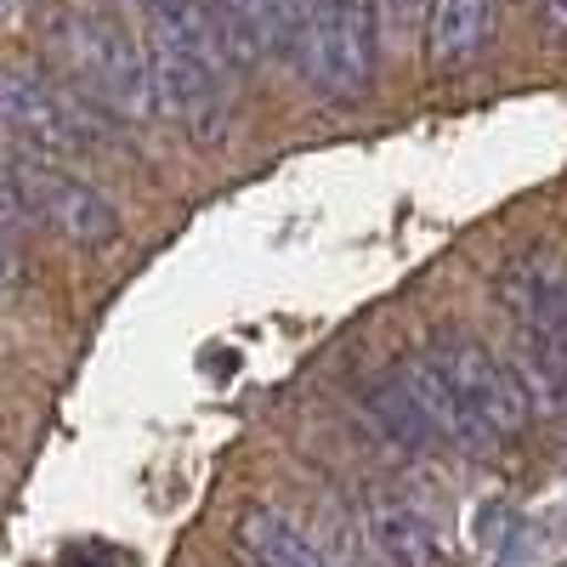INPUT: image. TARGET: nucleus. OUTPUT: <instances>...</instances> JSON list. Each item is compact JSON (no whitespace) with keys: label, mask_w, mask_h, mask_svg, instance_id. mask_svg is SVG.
<instances>
[{"label":"nucleus","mask_w":567,"mask_h":567,"mask_svg":"<svg viewBox=\"0 0 567 567\" xmlns=\"http://www.w3.org/2000/svg\"><path fill=\"white\" fill-rule=\"evenodd\" d=\"M34 210H29V194H23V182H18V165H0V233H12L23 227Z\"/></svg>","instance_id":"10"},{"label":"nucleus","mask_w":567,"mask_h":567,"mask_svg":"<svg viewBox=\"0 0 567 567\" xmlns=\"http://www.w3.org/2000/svg\"><path fill=\"white\" fill-rule=\"evenodd\" d=\"M296 58L329 97H363L374 80V7L369 0H312Z\"/></svg>","instance_id":"3"},{"label":"nucleus","mask_w":567,"mask_h":567,"mask_svg":"<svg viewBox=\"0 0 567 567\" xmlns=\"http://www.w3.org/2000/svg\"><path fill=\"white\" fill-rule=\"evenodd\" d=\"M18 182L29 194V210L52 221L63 239H74L85 250H103L120 239V210L91 182H80L58 165H40V159H18Z\"/></svg>","instance_id":"5"},{"label":"nucleus","mask_w":567,"mask_h":567,"mask_svg":"<svg viewBox=\"0 0 567 567\" xmlns=\"http://www.w3.org/2000/svg\"><path fill=\"white\" fill-rule=\"evenodd\" d=\"M381 12H386V29H414V18H420V0H381Z\"/></svg>","instance_id":"11"},{"label":"nucleus","mask_w":567,"mask_h":567,"mask_svg":"<svg viewBox=\"0 0 567 567\" xmlns=\"http://www.w3.org/2000/svg\"><path fill=\"white\" fill-rule=\"evenodd\" d=\"M374 534H381L386 556L398 567H449V545L443 534L425 523L414 505H398V499H374Z\"/></svg>","instance_id":"8"},{"label":"nucleus","mask_w":567,"mask_h":567,"mask_svg":"<svg viewBox=\"0 0 567 567\" xmlns=\"http://www.w3.org/2000/svg\"><path fill=\"white\" fill-rule=\"evenodd\" d=\"M539 7H545V34L561 45L567 40V0H539Z\"/></svg>","instance_id":"13"},{"label":"nucleus","mask_w":567,"mask_h":567,"mask_svg":"<svg viewBox=\"0 0 567 567\" xmlns=\"http://www.w3.org/2000/svg\"><path fill=\"white\" fill-rule=\"evenodd\" d=\"M494 23V0H432V29H425V58L437 74H454L483 58Z\"/></svg>","instance_id":"6"},{"label":"nucleus","mask_w":567,"mask_h":567,"mask_svg":"<svg viewBox=\"0 0 567 567\" xmlns=\"http://www.w3.org/2000/svg\"><path fill=\"white\" fill-rule=\"evenodd\" d=\"M425 363L443 381L449 403L460 409L471 443H499L523 432V381L511 369H499L483 352V341L460 336V329H437L425 341Z\"/></svg>","instance_id":"2"},{"label":"nucleus","mask_w":567,"mask_h":567,"mask_svg":"<svg viewBox=\"0 0 567 567\" xmlns=\"http://www.w3.org/2000/svg\"><path fill=\"white\" fill-rule=\"evenodd\" d=\"M221 18H227V45L233 58H261L272 45H290V23H284L278 0H221Z\"/></svg>","instance_id":"9"},{"label":"nucleus","mask_w":567,"mask_h":567,"mask_svg":"<svg viewBox=\"0 0 567 567\" xmlns=\"http://www.w3.org/2000/svg\"><path fill=\"white\" fill-rule=\"evenodd\" d=\"M278 7H284V23H290V45H301V29L312 18V0H278Z\"/></svg>","instance_id":"12"},{"label":"nucleus","mask_w":567,"mask_h":567,"mask_svg":"<svg viewBox=\"0 0 567 567\" xmlns=\"http://www.w3.org/2000/svg\"><path fill=\"white\" fill-rule=\"evenodd\" d=\"M0 125L45 154H74L91 136L74 97H63L34 63H0Z\"/></svg>","instance_id":"4"},{"label":"nucleus","mask_w":567,"mask_h":567,"mask_svg":"<svg viewBox=\"0 0 567 567\" xmlns=\"http://www.w3.org/2000/svg\"><path fill=\"white\" fill-rule=\"evenodd\" d=\"M58 52L91 103H103L120 120H148L159 109L154 63L136 52V40L97 7H69L58 18Z\"/></svg>","instance_id":"1"},{"label":"nucleus","mask_w":567,"mask_h":567,"mask_svg":"<svg viewBox=\"0 0 567 567\" xmlns=\"http://www.w3.org/2000/svg\"><path fill=\"white\" fill-rule=\"evenodd\" d=\"M239 545L256 567H329V556L272 505H250L239 516Z\"/></svg>","instance_id":"7"}]
</instances>
